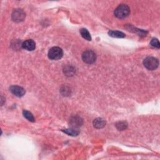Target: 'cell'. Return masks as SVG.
<instances>
[{
  "label": "cell",
  "instance_id": "13",
  "mask_svg": "<svg viewBox=\"0 0 160 160\" xmlns=\"http://www.w3.org/2000/svg\"><path fill=\"white\" fill-rule=\"evenodd\" d=\"M23 115L24 116V118H26V119H27L28 121L31 122H35V118L33 115V114L28 111L26 110H23Z\"/></svg>",
  "mask_w": 160,
  "mask_h": 160
},
{
  "label": "cell",
  "instance_id": "1",
  "mask_svg": "<svg viewBox=\"0 0 160 160\" xmlns=\"http://www.w3.org/2000/svg\"><path fill=\"white\" fill-rule=\"evenodd\" d=\"M130 13V8L126 5H120L115 10V15L119 19H123L128 16Z\"/></svg>",
  "mask_w": 160,
  "mask_h": 160
},
{
  "label": "cell",
  "instance_id": "8",
  "mask_svg": "<svg viewBox=\"0 0 160 160\" xmlns=\"http://www.w3.org/2000/svg\"><path fill=\"white\" fill-rule=\"evenodd\" d=\"M83 123V120L78 116H75L71 118L70 124L71 125V128H76L80 126H82Z\"/></svg>",
  "mask_w": 160,
  "mask_h": 160
},
{
  "label": "cell",
  "instance_id": "15",
  "mask_svg": "<svg viewBox=\"0 0 160 160\" xmlns=\"http://www.w3.org/2000/svg\"><path fill=\"white\" fill-rule=\"evenodd\" d=\"M150 44H151V45L152 46H153L155 48H159V47H160V45H159V41L158 40V39H156V38L152 39V40L150 42Z\"/></svg>",
  "mask_w": 160,
  "mask_h": 160
},
{
  "label": "cell",
  "instance_id": "7",
  "mask_svg": "<svg viewBox=\"0 0 160 160\" xmlns=\"http://www.w3.org/2000/svg\"><path fill=\"white\" fill-rule=\"evenodd\" d=\"M22 48L27 51H33L36 48V43L32 39H27L22 45Z\"/></svg>",
  "mask_w": 160,
  "mask_h": 160
},
{
  "label": "cell",
  "instance_id": "10",
  "mask_svg": "<svg viewBox=\"0 0 160 160\" xmlns=\"http://www.w3.org/2000/svg\"><path fill=\"white\" fill-rule=\"evenodd\" d=\"M63 132H64L66 134H68L70 136H77L79 134V131L76 128H70V129H66L64 130H62Z\"/></svg>",
  "mask_w": 160,
  "mask_h": 160
},
{
  "label": "cell",
  "instance_id": "12",
  "mask_svg": "<svg viewBox=\"0 0 160 160\" xmlns=\"http://www.w3.org/2000/svg\"><path fill=\"white\" fill-rule=\"evenodd\" d=\"M80 33H81L82 37L83 38H85V39L88 40V41H91V37L90 35V33H89V31L85 29V28H82L80 30Z\"/></svg>",
  "mask_w": 160,
  "mask_h": 160
},
{
  "label": "cell",
  "instance_id": "9",
  "mask_svg": "<svg viewBox=\"0 0 160 160\" xmlns=\"http://www.w3.org/2000/svg\"><path fill=\"white\" fill-rule=\"evenodd\" d=\"M105 125L106 122L102 118H97L93 122V125H94L95 128L97 129L103 128L104 126H105Z\"/></svg>",
  "mask_w": 160,
  "mask_h": 160
},
{
  "label": "cell",
  "instance_id": "2",
  "mask_svg": "<svg viewBox=\"0 0 160 160\" xmlns=\"http://www.w3.org/2000/svg\"><path fill=\"white\" fill-rule=\"evenodd\" d=\"M143 64L146 68L149 70H156L159 65V61L157 58L152 56L147 57L143 61Z\"/></svg>",
  "mask_w": 160,
  "mask_h": 160
},
{
  "label": "cell",
  "instance_id": "4",
  "mask_svg": "<svg viewBox=\"0 0 160 160\" xmlns=\"http://www.w3.org/2000/svg\"><path fill=\"white\" fill-rule=\"evenodd\" d=\"M83 61L87 64H93L96 60V53L91 50H86L82 54Z\"/></svg>",
  "mask_w": 160,
  "mask_h": 160
},
{
  "label": "cell",
  "instance_id": "14",
  "mask_svg": "<svg viewBox=\"0 0 160 160\" xmlns=\"http://www.w3.org/2000/svg\"><path fill=\"white\" fill-rule=\"evenodd\" d=\"M127 126H128L127 123L126 122H118L116 125V126L117 129H119V130H121V131L127 128Z\"/></svg>",
  "mask_w": 160,
  "mask_h": 160
},
{
  "label": "cell",
  "instance_id": "11",
  "mask_svg": "<svg viewBox=\"0 0 160 160\" xmlns=\"http://www.w3.org/2000/svg\"><path fill=\"white\" fill-rule=\"evenodd\" d=\"M109 35L111 37L113 38H124L125 36V34L121 31H110L108 33Z\"/></svg>",
  "mask_w": 160,
  "mask_h": 160
},
{
  "label": "cell",
  "instance_id": "5",
  "mask_svg": "<svg viewBox=\"0 0 160 160\" xmlns=\"http://www.w3.org/2000/svg\"><path fill=\"white\" fill-rule=\"evenodd\" d=\"M26 15L24 12L21 9H15L12 13V20L15 22H20L24 20Z\"/></svg>",
  "mask_w": 160,
  "mask_h": 160
},
{
  "label": "cell",
  "instance_id": "6",
  "mask_svg": "<svg viewBox=\"0 0 160 160\" xmlns=\"http://www.w3.org/2000/svg\"><path fill=\"white\" fill-rule=\"evenodd\" d=\"M9 90L13 95L18 97H22L25 94L24 89L19 86H16V85L11 86L9 88Z\"/></svg>",
  "mask_w": 160,
  "mask_h": 160
},
{
  "label": "cell",
  "instance_id": "3",
  "mask_svg": "<svg viewBox=\"0 0 160 160\" xmlns=\"http://www.w3.org/2000/svg\"><path fill=\"white\" fill-rule=\"evenodd\" d=\"M63 55V51L59 47H53L48 52V57L52 60H58L61 59Z\"/></svg>",
  "mask_w": 160,
  "mask_h": 160
}]
</instances>
